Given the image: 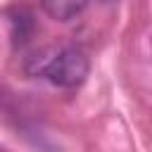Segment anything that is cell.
<instances>
[{"instance_id":"7a4b0ae2","label":"cell","mask_w":152,"mask_h":152,"mask_svg":"<svg viewBox=\"0 0 152 152\" xmlns=\"http://www.w3.org/2000/svg\"><path fill=\"white\" fill-rule=\"evenodd\" d=\"M88 2L90 0H40V7L50 19L69 21V19H76L88 7Z\"/></svg>"},{"instance_id":"6da1fadb","label":"cell","mask_w":152,"mask_h":152,"mask_svg":"<svg viewBox=\"0 0 152 152\" xmlns=\"http://www.w3.org/2000/svg\"><path fill=\"white\" fill-rule=\"evenodd\" d=\"M28 76H43L57 88H78L88 71V57L76 48H45L33 52L24 64Z\"/></svg>"},{"instance_id":"3957f363","label":"cell","mask_w":152,"mask_h":152,"mask_svg":"<svg viewBox=\"0 0 152 152\" xmlns=\"http://www.w3.org/2000/svg\"><path fill=\"white\" fill-rule=\"evenodd\" d=\"M10 24H12V38H14V43L28 40V36L33 31V17H31L28 10H17L14 17L10 19Z\"/></svg>"}]
</instances>
